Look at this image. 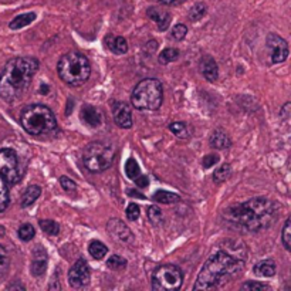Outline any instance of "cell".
<instances>
[{
    "instance_id": "1",
    "label": "cell",
    "mask_w": 291,
    "mask_h": 291,
    "mask_svg": "<svg viewBox=\"0 0 291 291\" xmlns=\"http://www.w3.org/2000/svg\"><path fill=\"white\" fill-rule=\"evenodd\" d=\"M230 246H223L222 250L210 256L197 276L193 290L219 288L243 271L247 261V250L239 240H229Z\"/></svg>"
},
{
    "instance_id": "2",
    "label": "cell",
    "mask_w": 291,
    "mask_h": 291,
    "mask_svg": "<svg viewBox=\"0 0 291 291\" xmlns=\"http://www.w3.org/2000/svg\"><path fill=\"white\" fill-rule=\"evenodd\" d=\"M278 205L267 197H253L243 203H235L224 209L223 222L230 229L257 233L269 229L277 220Z\"/></svg>"
},
{
    "instance_id": "3",
    "label": "cell",
    "mask_w": 291,
    "mask_h": 291,
    "mask_svg": "<svg viewBox=\"0 0 291 291\" xmlns=\"http://www.w3.org/2000/svg\"><path fill=\"white\" fill-rule=\"evenodd\" d=\"M37 70L39 61L33 57H14L7 61L0 74V97L6 102L20 100L27 93Z\"/></svg>"
},
{
    "instance_id": "4",
    "label": "cell",
    "mask_w": 291,
    "mask_h": 291,
    "mask_svg": "<svg viewBox=\"0 0 291 291\" xmlns=\"http://www.w3.org/2000/svg\"><path fill=\"white\" fill-rule=\"evenodd\" d=\"M57 71L63 81L71 87H81L91 74V66L85 55L78 51H68L57 64Z\"/></svg>"
},
{
    "instance_id": "5",
    "label": "cell",
    "mask_w": 291,
    "mask_h": 291,
    "mask_svg": "<svg viewBox=\"0 0 291 291\" xmlns=\"http://www.w3.org/2000/svg\"><path fill=\"white\" fill-rule=\"evenodd\" d=\"M20 124L30 135H46L57 129V120L53 111L41 104L24 107L20 114Z\"/></svg>"
},
{
    "instance_id": "6",
    "label": "cell",
    "mask_w": 291,
    "mask_h": 291,
    "mask_svg": "<svg viewBox=\"0 0 291 291\" xmlns=\"http://www.w3.org/2000/svg\"><path fill=\"white\" fill-rule=\"evenodd\" d=\"M132 105L139 111H156L162 105L163 88L156 78H145L136 84L131 95Z\"/></svg>"
},
{
    "instance_id": "7",
    "label": "cell",
    "mask_w": 291,
    "mask_h": 291,
    "mask_svg": "<svg viewBox=\"0 0 291 291\" xmlns=\"http://www.w3.org/2000/svg\"><path fill=\"white\" fill-rule=\"evenodd\" d=\"M115 148L104 142H91L84 149L82 163L90 172L101 173L114 162Z\"/></svg>"
},
{
    "instance_id": "8",
    "label": "cell",
    "mask_w": 291,
    "mask_h": 291,
    "mask_svg": "<svg viewBox=\"0 0 291 291\" xmlns=\"http://www.w3.org/2000/svg\"><path fill=\"white\" fill-rule=\"evenodd\" d=\"M183 284V273L173 264L158 267L152 274V288L155 291H176Z\"/></svg>"
},
{
    "instance_id": "9",
    "label": "cell",
    "mask_w": 291,
    "mask_h": 291,
    "mask_svg": "<svg viewBox=\"0 0 291 291\" xmlns=\"http://www.w3.org/2000/svg\"><path fill=\"white\" fill-rule=\"evenodd\" d=\"M0 176L7 185H16L21 179L20 163L13 149H0Z\"/></svg>"
},
{
    "instance_id": "10",
    "label": "cell",
    "mask_w": 291,
    "mask_h": 291,
    "mask_svg": "<svg viewBox=\"0 0 291 291\" xmlns=\"http://www.w3.org/2000/svg\"><path fill=\"white\" fill-rule=\"evenodd\" d=\"M90 267L84 258H78L68 271V283L73 288H84L90 283Z\"/></svg>"
},
{
    "instance_id": "11",
    "label": "cell",
    "mask_w": 291,
    "mask_h": 291,
    "mask_svg": "<svg viewBox=\"0 0 291 291\" xmlns=\"http://www.w3.org/2000/svg\"><path fill=\"white\" fill-rule=\"evenodd\" d=\"M267 47L271 50V61L274 64L283 63L288 57V44L277 34L270 33L267 36Z\"/></svg>"
},
{
    "instance_id": "12",
    "label": "cell",
    "mask_w": 291,
    "mask_h": 291,
    "mask_svg": "<svg viewBox=\"0 0 291 291\" xmlns=\"http://www.w3.org/2000/svg\"><path fill=\"white\" fill-rule=\"evenodd\" d=\"M112 117L118 127L128 129L132 127V114H131V107L127 102H114L112 104Z\"/></svg>"
},
{
    "instance_id": "13",
    "label": "cell",
    "mask_w": 291,
    "mask_h": 291,
    "mask_svg": "<svg viewBox=\"0 0 291 291\" xmlns=\"http://www.w3.org/2000/svg\"><path fill=\"white\" fill-rule=\"evenodd\" d=\"M107 230L109 231V235L114 237L115 240L122 242V243H131L134 240L132 231L129 230L128 226L124 223L122 220H118V219L109 220L108 224H107Z\"/></svg>"
},
{
    "instance_id": "14",
    "label": "cell",
    "mask_w": 291,
    "mask_h": 291,
    "mask_svg": "<svg viewBox=\"0 0 291 291\" xmlns=\"http://www.w3.org/2000/svg\"><path fill=\"white\" fill-rule=\"evenodd\" d=\"M32 274L34 277H40L47 270V253L43 247H36L33 251V260H32Z\"/></svg>"
},
{
    "instance_id": "15",
    "label": "cell",
    "mask_w": 291,
    "mask_h": 291,
    "mask_svg": "<svg viewBox=\"0 0 291 291\" xmlns=\"http://www.w3.org/2000/svg\"><path fill=\"white\" fill-rule=\"evenodd\" d=\"M81 117L82 122L91 127V128H97L102 124V114L101 111H98L97 108H94L93 105H84L81 109Z\"/></svg>"
},
{
    "instance_id": "16",
    "label": "cell",
    "mask_w": 291,
    "mask_h": 291,
    "mask_svg": "<svg viewBox=\"0 0 291 291\" xmlns=\"http://www.w3.org/2000/svg\"><path fill=\"white\" fill-rule=\"evenodd\" d=\"M200 73L209 82H213L217 80L219 70L215 59H212L210 55H205L200 60Z\"/></svg>"
},
{
    "instance_id": "17",
    "label": "cell",
    "mask_w": 291,
    "mask_h": 291,
    "mask_svg": "<svg viewBox=\"0 0 291 291\" xmlns=\"http://www.w3.org/2000/svg\"><path fill=\"white\" fill-rule=\"evenodd\" d=\"M148 16L151 20H154L158 24V28L161 32H165L170 24V14L165 10H159L156 7H149Z\"/></svg>"
},
{
    "instance_id": "18",
    "label": "cell",
    "mask_w": 291,
    "mask_h": 291,
    "mask_svg": "<svg viewBox=\"0 0 291 291\" xmlns=\"http://www.w3.org/2000/svg\"><path fill=\"white\" fill-rule=\"evenodd\" d=\"M253 273L257 277H273L276 274V264L273 260H261L254 266Z\"/></svg>"
},
{
    "instance_id": "19",
    "label": "cell",
    "mask_w": 291,
    "mask_h": 291,
    "mask_svg": "<svg viewBox=\"0 0 291 291\" xmlns=\"http://www.w3.org/2000/svg\"><path fill=\"white\" fill-rule=\"evenodd\" d=\"M210 145L216 149H227L231 147V139L224 131H215L210 136Z\"/></svg>"
},
{
    "instance_id": "20",
    "label": "cell",
    "mask_w": 291,
    "mask_h": 291,
    "mask_svg": "<svg viewBox=\"0 0 291 291\" xmlns=\"http://www.w3.org/2000/svg\"><path fill=\"white\" fill-rule=\"evenodd\" d=\"M41 195V188L37 186V185H33V186H28L27 189L24 190L23 196H21V206L23 208H28L39 199V196Z\"/></svg>"
},
{
    "instance_id": "21",
    "label": "cell",
    "mask_w": 291,
    "mask_h": 291,
    "mask_svg": "<svg viewBox=\"0 0 291 291\" xmlns=\"http://www.w3.org/2000/svg\"><path fill=\"white\" fill-rule=\"evenodd\" d=\"M108 41V47L112 53L115 54H125L128 51V44L124 37H114V36H108L107 37Z\"/></svg>"
},
{
    "instance_id": "22",
    "label": "cell",
    "mask_w": 291,
    "mask_h": 291,
    "mask_svg": "<svg viewBox=\"0 0 291 291\" xmlns=\"http://www.w3.org/2000/svg\"><path fill=\"white\" fill-rule=\"evenodd\" d=\"M88 253L91 254V257H94L95 260H102V258L107 256L108 253V247L102 242L98 240H93L90 246H88Z\"/></svg>"
},
{
    "instance_id": "23",
    "label": "cell",
    "mask_w": 291,
    "mask_h": 291,
    "mask_svg": "<svg viewBox=\"0 0 291 291\" xmlns=\"http://www.w3.org/2000/svg\"><path fill=\"white\" fill-rule=\"evenodd\" d=\"M152 199L155 202H159V203H165V205H170V203H176L181 200V196H178L176 193H172V192H166V190H156L154 193Z\"/></svg>"
},
{
    "instance_id": "24",
    "label": "cell",
    "mask_w": 291,
    "mask_h": 291,
    "mask_svg": "<svg viewBox=\"0 0 291 291\" xmlns=\"http://www.w3.org/2000/svg\"><path fill=\"white\" fill-rule=\"evenodd\" d=\"M34 19H36V14L34 13L20 14V16L14 17L13 20L10 21L9 27L12 28V30H20V28L28 26L30 23H33Z\"/></svg>"
},
{
    "instance_id": "25",
    "label": "cell",
    "mask_w": 291,
    "mask_h": 291,
    "mask_svg": "<svg viewBox=\"0 0 291 291\" xmlns=\"http://www.w3.org/2000/svg\"><path fill=\"white\" fill-rule=\"evenodd\" d=\"M10 269V257H9V253L7 250L0 244V281L5 280V277L9 273Z\"/></svg>"
},
{
    "instance_id": "26",
    "label": "cell",
    "mask_w": 291,
    "mask_h": 291,
    "mask_svg": "<svg viewBox=\"0 0 291 291\" xmlns=\"http://www.w3.org/2000/svg\"><path fill=\"white\" fill-rule=\"evenodd\" d=\"M231 168L229 163H223L222 166H219L215 172H213V181L216 183H222L227 181V178L230 176Z\"/></svg>"
},
{
    "instance_id": "27",
    "label": "cell",
    "mask_w": 291,
    "mask_h": 291,
    "mask_svg": "<svg viewBox=\"0 0 291 291\" xmlns=\"http://www.w3.org/2000/svg\"><path fill=\"white\" fill-rule=\"evenodd\" d=\"M10 202V196H9V189H7V183L5 179L0 176V213L5 212Z\"/></svg>"
},
{
    "instance_id": "28",
    "label": "cell",
    "mask_w": 291,
    "mask_h": 291,
    "mask_svg": "<svg viewBox=\"0 0 291 291\" xmlns=\"http://www.w3.org/2000/svg\"><path fill=\"white\" fill-rule=\"evenodd\" d=\"M39 226H40L41 230L46 235H50V236H57L60 233V226L54 220H40Z\"/></svg>"
},
{
    "instance_id": "29",
    "label": "cell",
    "mask_w": 291,
    "mask_h": 291,
    "mask_svg": "<svg viewBox=\"0 0 291 291\" xmlns=\"http://www.w3.org/2000/svg\"><path fill=\"white\" fill-rule=\"evenodd\" d=\"M169 131L178 138H182V139L189 138V131L183 122H172L169 125Z\"/></svg>"
},
{
    "instance_id": "30",
    "label": "cell",
    "mask_w": 291,
    "mask_h": 291,
    "mask_svg": "<svg viewBox=\"0 0 291 291\" xmlns=\"http://www.w3.org/2000/svg\"><path fill=\"white\" fill-rule=\"evenodd\" d=\"M125 173L128 176L129 179H136L138 176L141 175V169H139V166H138V163L134 158H129L127 163H125Z\"/></svg>"
},
{
    "instance_id": "31",
    "label": "cell",
    "mask_w": 291,
    "mask_h": 291,
    "mask_svg": "<svg viewBox=\"0 0 291 291\" xmlns=\"http://www.w3.org/2000/svg\"><path fill=\"white\" fill-rule=\"evenodd\" d=\"M17 235H19L20 240H23V242H30V240H33L34 235H36V230H34V227L32 224L24 223L19 227Z\"/></svg>"
},
{
    "instance_id": "32",
    "label": "cell",
    "mask_w": 291,
    "mask_h": 291,
    "mask_svg": "<svg viewBox=\"0 0 291 291\" xmlns=\"http://www.w3.org/2000/svg\"><path fill=\"white\" fill-rule=\"evenodd\" d=\"M178 57H179V51L176 48H165L162 53L159 54V63L161 64H168V63L175 61Z\"/></svg>"
},
{
    "instance_id": "33",
    "label": "cell",
    "mask_w": 291,
    "mask_h": 291,
    "mask_svg": "<svg viewBox=\"0 0 291 291\" xmlns=\"http://www.w3.org/2000/svg\"><path fill=\"white\" fill-rule=\"evenodd\" d=\"M291 220L290 217L285 220L284 226H283V235H281V243L284 246V249L287 251L291 249Z\"/></svg>"
},
{
    "instance_id": "34",
    "label": "cell",
    "mask_w": 291,
    "mask_h": 291,
    "mask_svg": "<svg viewBox=\"0 0 291 291\" xmlns=\"http://www.w3.org/2000/svg\"><path fill=\"white\" fill-rule=\"evenodd\" d=\"M107 266H108L109 269H112V270H122V269H125L127 267V260L121 256H111L108 258V261H107Z\"/></svg>"
},
{
    "instance_id": "35",
    "label": "cell",
    "mask_w": 291,
    "mask_h": 291,
    "mask_svg": "<svg viewBox=\"0 0 291 291\" xmlns=\"http://www.w3.org/2000/svg\"><path fill=\"white\" fill-rule=\"evenodd\" d=\"M242 290H247V291H266V290H270V287L267 284H263V283H260V281H247V283H244L242 284L240 287Z\"/></svg>"
},
{
    "instance_id": "36",
    "label": "cell",
    "mask_w": 291,
    "mask_h": 291,
    "mask_svg": "<svg viewBox=\"0 0 291 291\" xmlns=\"http://www.w3.org/2000/svg\"><path fill=\"white\" fill-rule=\"evenodd\" d=\"M148 217L152 223H161L162 222V212L158 206L152 205L148 208Z\"/></svg>"
},
{
    "instance_id": "37",
    "label": "cell",
    "mask_w": 291,
    "mask_h": 291,
    "mask_svg": "<svg viewBox=\"0 0 291 291\" xmlns=\"http://www.w3.org/2000/svg\"><path fill=\"white\" fill-rule=\"evenodd\" d=\"M186 34H188V27L185 24H176L175 27L172 28V37L178 41L183 40Z\"/></svg>"
},
{
    "instance_id": "38",
    "label": "cell",
    "mask_w": 291,
    "mask_h": 291,
    "mask_svg": "<svg viewBox=\"0 0 291 291\" xmlns=\"http://www.w3.org/2000/svg\"><path fill=\"white\" fill-rule=\"evenodd\" d=\"M206 13V6H205L203 3H200V5H195V6L192 7V10H190V19L192 20H199V19H202L203 17V14Z\"/></svg>"
},
{
    "instance_id": "39",
    "label": "cell",
    "mask_w": 291,
    "mask_h": 291,
    "mask_svg": "<svg viewBox=\"0 0 291 291\" xmlns=\"http://www.w3.org/2000/svg\"><path fill=\"white\" fill-rule=\"evenodd\" d=\"M141 215V209H139V206L136 203H129L128 208H127V217H128V220L131 222H135L138 220V217Z\"/></svg>"
},
{
    "instance_id": "40",
    "label": "cell",
    "mask_w": 291,
    "mask_h": 291,
    "mask_svg": "<svg viewBox=\"0 0 291 291\" xmlns=\"http://www.w3.org/2000/svg\"><path fill=\"white\" fill-rule=\"evenodd\" d=\"M60 185L63 186V189L67 190V192H73V190L77 189V185H75V182L74 181H71L68 176H61Z\"/></svg>"
},
{
    "instance_id": "41",
    "label": "cell",
    "mask_w": 291,
    "mask_h": 291,
    "mask_svg": "<svg viewBox=\"0 0 291 291\" xmlns=\"http://www.w3.org/2000/svg\"><path fill=\"white\" fill-rule=\"evenodd\" d=\"M217 162H219V156L216 154H209V155H206L203 158V166L206 169L213 166V165H216Z\"/></svg>"
},
{
    "instance_id": "42",
    "label": "cell",
    "mask_w": 291,
    "mask_h": 291,
    "mask_svg": "<svg viewBox=\"0 0 291 291\" xmlns=\"http://www.w3.org/2000/svg\"><path fill=\"white\" fill-rule=\"evenodd\" d=\"M134 182L136 183V186H139V188H147L149 185V181H148V176H145V175H141L138 176L136 179H134Z\"/></svg>"
},
{
    "instance_id": "43",
    "label": "cell",
    "mask_w": 291,
    "mask_h": 291,
    "mask_svg": "<svg viewBox=\"0 0 291 291\" xmlns=\"http://www.w3.org/2000/svg\"><path fill=\"white\" fill-rule=\"evenodd\" d=\"M158 2H161L163 5H176V3H181L183 0H158Z\"/></svg>"
},
{
    "instance_id": "44",
    "label": "cell",
    "mask_w": 291,
    "mask_h": 291,
    "mask_svg": "<svg viewBox=\"0 0 291 291\" xmlns=\"http://www.w3.org/2000/svg\"><path fill=\"white\" fill-rule=\"evenodd\" d=\"M128 195H129V196H136V197H141V199H145V196H143V195H141V193H138V192H135V190H132V192L129 190Z\"/></svg>"
},
{
    "instance_id": "45",
    "label": "cell",
    "mask_w": 291,
    "mask_h": 291,
    "mask_svg": "<svg viewBox=\"0 0 291 291\" xmlns=\"http://www.w3.org/2000/svg\"><path fill=\"white\" fill-rule=\"evenodd\" d=\"M7 288H9V290H12V288H21V290H24V285H21V284H19V283H16V284L9 285Z\"/></svg>"
},
{
    "instance_id": "46",
    "label": "cell",
    "mask_w": 291,
    "mask_h": 291,
    "mask_svg": "<svg viewBox=\"0 0 291 291\" xmlns=\"http://www.w3.org/2000/svg\"><path fill=\"white\" fill-rule=\"evenodd\" d=\"M3 233H5V229H3V227H0V236H3Z\"/></svg>"
}]
</instances>
